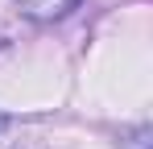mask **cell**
<instances>
[{
	"mask_svg": "<svg viewBox=\"0 0 153 149\" xmlns=\"http://www.w3.org/2000/svg\"><path fill=\"white\" fill-rule=\"evenodd\" d=\"M17 4L29 21H62L66 13L79 8V0H17Z\"/></svg>",
	"mask_w": 153,
	"mask_h": 149,
	"instance_id": "1",
	"label": "cell"
},
{
	"mask_svg": "<svg viewBox=\"0 0 153 149\" xmlns=\"http://www.w3.org/2000/svg\"><path fill=\"white\" fill-rule=\"evenodd\" d=\"M120 149H153V128H137L128 141H120Z\"/></svg>",
	"mask_w": 153,
	"mask_h": 149,
	"instance_id": "2",
	"label": "cell"
},
{
	"mask_svg": "<svg viewBox=\"0 0 153 149\" xmlns=\"http://www.w3.org/2000/svg\"><path fill=\"white\" fill-rule=\"evenodd\" d=\"M4 124H8V120H4V112H0V128H4Z\"/></svg>",
	"mask_w": 153,
	"mask_h": 149,
	"instance_id": "3",
	"label": "cell"
}]
</instances>
